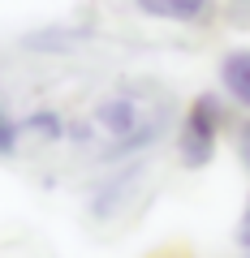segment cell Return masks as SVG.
<instances>
[{"label": "cell", "mask_w": 250, "mask_h": 258, "mask_svg": "<svg viewBox=\"0 0 250 258\" xmlns=\"http://www.w3.org/2000/svg\"><path fill=\"white\" fill-rule=\"evenodd\" d=\"M147 18H168V22H207L212 0H134Z\"/></svg>", "instance_id": "277c9868"}, {"label": "cell", "mask_w": 250, "mask_h": 258, "mask_svg": "<svg viewBox=\"0 0 250 258\" xmlns=\"http://www.w3.org/2000/svg\"><path fill=\"white\" fill-rule=\"evenodd\" d=\"M160 258H164V254H160Z\"/></svg>", "instance_id": "9c48e42d"}, {"label": "cell", "mask_w": 250, "mask_h": 258, "mask_svg": "<svg viewBox=\"0 0 250 258\" xmlns=\"http://www.w3.org/2000/svg\"><path fill=\"white\" fill-rule=\"evenodd\" d=\"M220 86H224V95H229L233 103L250 108V47L229 52L220 60Z\"/></svg>", "instance_id": "3957f363"}, {"label": "cell", "mask_w": 250, "mask_h": 258, "mask_svg": "<svg viewBox=\"0 0 250 258\" xmlns=\"http://www.w3.org/2000/svg\"><path fill=\"white\" fill-rule=\"evenodd\" d=\"M168 103H147L138 95H112L95 108V129L112 138V155H125V151H138L147 142H156L160 125H164Z\"/></svg>", "instance_id": "6da1fadb"}, {"label": "cell", "mask_w": 250, "mask_h": 258, "mask_svg": "<svg viewBox=\"0 0 250 258\" xmlns=\"http://www.w3.org/2000/svg\"><path fill=\"white\" fill-rule=\"evenodd\" d=\"M237 245H241V254H250V207L241 211V224H237Z\"/></svg>", "instance_id": "52a82bcc"}, {"label": "cell", "mask_w": 250, "mask_h": 258, "mask_svg": "<svg viewBox=\"0 0 250 258\" xmlns=\"http://www.w3.org/2000/svg\"><path fill=\"white\" fill-rule=\"evenodd\" d=\"M26 134L61 138V134H65V120H61V112H30V116H26Z\"/></svg>", "instance_id": "5b68a950"}, {"label": "cell", "mask_w": 250, "mask_h": 258, "mask_svg": "<svg viewBox=\"0 0 250 258\" xmlns=\"http://www.w3.org/2000/svg\"><path fill=\"white\" fill-rule=\"evenodd\" d=\"M220 125H224L220 95H198V99L190 103V112H185V120H181V134H177V151H181V164L185 168L212 164Z\"/></svg>", "instance_id": "7a4b0ae2"}, {"label": "cell", "mask_w": 250, "mask_h": 258, "mask_svg": "<svg viewBox=\"0 0 250 258\" xmlns=\"http://www.w3.org/2000/svg\"><path fill=\"white\" fill-rule=\"evenodd\" d=\"M13 147H18V125H13V120L0 112V155H9Z\"/></svg>", "instance_id": "8992f818"}, {"label": "cell", "mask_w": 250, "mask_h": 258, "mask_svg": "<svg viewBox=\"0 0 250 258\" xmlns=\"http://www.w3.org/2000/svg\"><path fill=\"white\" fill-rule=\"evenodd\" d=\"M237 155H241V164L250 168V120L237 129Z\"/></svg>", "instance_id": "ba28073f"}]
</instances>
